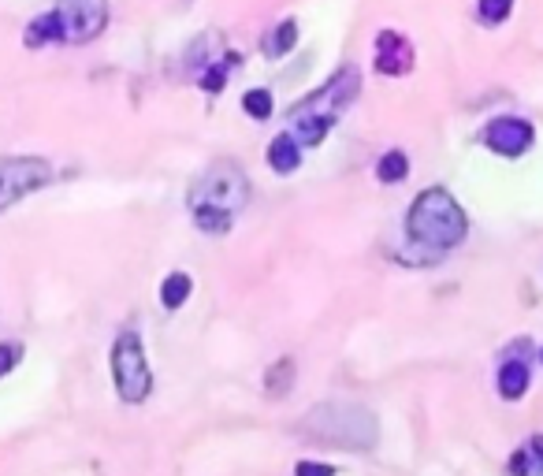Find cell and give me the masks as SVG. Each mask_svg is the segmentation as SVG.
<instances>
[{"mask_svg":"<svg viewBox=\"0 0 543 476\" xmlns=\"http://www.w3.org/2000/svg\"><path fill=\"white\" fill-rule=\"evenodd\" d=\"M235 60H239V56L231 53L224 60V64H205L201 67V75H198V86L205 93H212V97H216V93L224 90V82H227V71H231V64H235Z\"/></svg>","mask_w":543,"mask_h":476,"instance_id":"d6986e66","label":"cell"},{"mask_svg":"<svg viewBox=\"0 0 543 476\" xmlns=\"http://www.w3.org/2000/svg\"><path fill=\"white\" fill-rule=\"evenodd\" d=\"M23 361V343H0V380Z\"/></svg>","mask_w":543,"mask_h":476,"instance_id":"7402d4cb","label":"cell"},{"mask_svg":"<svg viewBox=\"0 0 543 476\" xmlns=\"http://www.w3.org/2000/svg\"><path fill=\"white\" fill-rule=\"evenodd\" d=\"M53 168L41 157H0V212L12 209L15 201L49 186Z\"/></svg>","mask_w":543,"mask_h":476,"instance_id":"8992f818","label":"cell"},{"mask_svg":"<svg viewBox=\"0 0 543 476\" xmlns=\"http://www.w3.org/2000/svg\"><path fill=\"white\" fill-rule=\"evenodd\" d=\"M335 127V119H320V116H298L291 119V134L298 138V146L309 149V146H320L328 131Z\"/></svg>","mask_w":543,"mask_h":476,"instance_id":"e0dca14e","label":"cell"},{"mask_svg":"<svg viewBox=\"0 0 543 476\" xmlns=\"http://www.w3.org/2000/svg\"><path fill=\"white\" fill-rule=\"evenodd\" d=\"M53 41H67L64 19H60L56 8L38 15V19L27 23V30H23V45H27V49H45V45H53Z\"/></svg>","mask_w":543,"mask_h":476,"instance_id":"4fadbf2b","label":"cell"},{"mask_svg":"<svg viewBox=\"0 0 543 476\" xmlns=\"http://www.w3.org/2000/svg\"><path fill=\"white\" fill-rule=\"evenodd\" d=\"M540 365H543V346H540Z\"/></svg>","mask_w":543,"mask_h":476,"instance_id":"cb8c5ba5","label":"cell"},{"mask_svg":"<svg viewBox=\"0 0 543 476\" xmlns=\"http://www.w3.org/2000/svg\"><path fill=\"white\" fill-rule=\"evenodd\" d=\"M190 294H194V279H190V272H168L164 283H160V305H164L168 313L183 309V305L190 302Z\"/></svg>","mask_w":543,"mask_h":476,"instance_id":"5bb4252c","label":"cell"},{"mask_svg":"<svg viewBox=\"0 0 543 476\" xmlns=\"http://www.w3.org/2000/svg\"><path fill=\"white\" fill-rule=\"evenodd\" d=\"M480 142H484V149H491L495 157L517 160L536 146V127H532L525 116H495L484 123Z\"/></svg>","mask_w":543,"mask_h":476,"instance_id":"52a82bcc","label":"cell"},{"mask_svg":"<svg viewBox=\"0 0 543 476\" xmlns=\"http://www.w3.org/2000/svg\"><path fill=\"white\" fill-rule=\"evenodd\" d=\"M56 12L64 19L67 45H86L108 27V0H56Z\"/></svg>","mask_w":543,"mask_h":476,"instance_id":"ba28073f","label":"cell"},{"mask_svg":"<svg viewBox=\"0 0 543 476\" xmlns=\"http://www.w3.org/2000/svg\"><path fill=\"white\" fill-rule=\"evenodd\" d=\"M294 476H335V465H328V462H298L294 465Z\"/></svg>","mask_w":543,"mask_h":476,"instance_id":"603a6c76","label":"cell"},{"mask_svg":"<svg viewBox=\"0 0 543 476\" xmlns=\"http://www.w3.org/2000/svg\"><path fill=\"white\" fill-rule=\"evenodd\" d=\"M358 93H361V71L354 64H346V67H339L320 90H313L305 101H298V105L291 108V119H298V116L335 119Z\"/></svg>","mask_w":543,"mask_h":476,"instance_id":"5b68a950","label":"cell"},{"mask_svg":"<svg viewBox=\"0 0 543 476\" xmlns=\"http://www.w3.org/2000/svg\"><path fill=\"white\" fill-rule=\"evenodd\" d=\"M112 384H116V395L131 406L153 395V369H149L142 335L134 328L120 331L116 343H112Z\"/></svg>","mask_w":543,"mask_h":476,"instance_id":"277c9868","label":"cell"},{"mask_svg":"<svg viewBox=\"0 0 543 476\" xmlns=\"http://www.w3.org/2000/svg\"><path fill=\"white\" fill-rule=\"evenodd\" d=\"M506 476H543V432L529 436L506 458Z\"/></svg>","mask_w":543,"mask_h":476,"instance_id":"7c38bea8","label":"cell"},{"mask_svg":"<svg viewBox=\"0 0 543 476\" xmlns=\"http://www.w3.org/2000/svg\"><path fill=\"white\" fill-rule=\"evenodd\" d=\"M532 384V372H529V361L525 357H506L503 365H499V376H495V387H499V398L506 402H521L525 391Z\"/></svg>","mask_w":543,"mask_h":476,"instance_id":"30bf717a","label":"cell"},{"mask_svg":"<svg viewBox=\"0 0 543 476\" xmlns=\"http://www.w3.org/2000/svg\"><path fill=\"white\" fill-rule=\"evenodd\" d=\"M186 205H190L198 231L227 235L239 220V212L250 205V175L235 160H212L186 190Z\"/></svg>","mask_w":543,"mask_h":476,"instance_id":"6da1fadb","label":"cell"},{"mask_svg":"<svg viewBox=\"0 0 543 476\" xmlns=\"http://www.w3.org/2000/svg\"><path fill=\"white\" fill-rule=\"evenodd\" d=\"M294 45H298V23H294V19H283V23H276V27L265 34L261 53H265L268 60H279V56L291 53Z\"/></svg>","mask_w":543,"mask_h":476,"instance_id":"9a60e30c","label":"cell"},{"mask_svg":"<svg viewBox=\"0 0 543 476\" xmlns=\"http://www.w3.org/2000/svg\"><path fill=\"white\" fill-rule=\"evenodd\" d=\"M514 12V0H477V19L484 27H499Z\"/></svg>","mask_w":543,"mask_h":476,"instance_id":"ffe728a7","label":"cell"},{"mask_svg":"<svg viewBox=\"0 0 543 476\" xmlns=\"http://www.w3.org/2000/svg\"><path fill=\"white\" fill-rule=\"evenodd\" d=\"M265 160H268V168H272V172H279V175L298 172V168H302V146H298V138H294L291 131L276 134V138L268 142Z\"/></svg>","mask_w":543,"mask_h":476,"instance_id":"8fae6325","label":"cell"},{"mask_svg":"<svg viewBox=\"0 0 543 476\" xmlns=\"http://www.w3.org/2000/svg\"><path fill=\"white\" fill-rule=\"evenodd\" d=\"M372 64L380 75H391V79H402V75H410L413 71V45L406 34H398V30H380L376 34V56H372Z\"/></svg>","mask_w":543,"mask_h":476,"instance_id":"9c48e42d","label":"cell"},{"mask_svg":"<svg viewBox=\"0 0 543 476\" xmlns=\"http://www.w3.org/2000/svg\"><path fill=\"white\" fill-rule=\"evenodd\" d=\"M302 428L320 443H332V447L343 450H376L380 443V421L376 413L358 406V402H320L305 413Z\"/></svg>","mask_w":543,"mask_h":476,"instance_id":"3957f363","label":"cell"},{"mask_svg":"<svg viewBox=\"0 0 543 476\" xmlns=\"http://www.w3.org/2000/svg\"><path fill=\"white\" fill-rule=\"evenodd\" d=\"M406 235H410L413 246H424L432 253H451L469 235V216L451 190L428 186L413 198L410 212H406Z\"/></svg>","mask_w":543,"mask_h":476,"instance_id":"7a4b0ae2","label":"cell"},{"mask_svg":"<svg viewBox=\"0 0 543 476\" xmlns=\"http://www.w3.org/2000/svg\"><path fill=\"white\" fill-rule=\"evenodd\" d=\"M410 175V157L402 153V149H387L384 157L376 160V179L384 186H391V183H402Z\"/></svg>","mask_w":543,"mask_h":476,"instance_id":"ac0fdd59","label":"cell"},{"mask_svg":"<svg viewBox=\"0 0 543 476\" xmlns=\"http://www.w3.org/2000/svg\"><path fill=\"white\" fill-rule=\"evenodd\" d=\"M272 108H276V101H272V93L261 90V86L242 93V112H246L250 119H268L272 116Z\"/></svg>","mask_w":543,"mask_h":476,"instance_id":"44dd1931","label":"cell"},{"mask_svg":"<svg viewBox=\"0 0 543 476\" xmlns=\"http://www.w3.org/2000/svg\"><path fill=\"white\" fill-rule=\"evenodd\" d=\"M294 380H298V365H294V357H279L276 365L265 372V395L268 398H287L291 395Z\"/></svg>","mask_w":543,"mask_h":476,"instance_id":"2e32d148","label":"cell"}]
</instances>
